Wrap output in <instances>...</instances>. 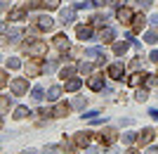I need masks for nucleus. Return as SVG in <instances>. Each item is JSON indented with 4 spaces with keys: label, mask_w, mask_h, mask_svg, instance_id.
Listing matches in <instances>:
<instances>
[{
    "label": "nucleus",
    "mask_w": 158,
    "mask_h": 154,
    "mask_svg": "<svg viewBox=\"0 0 158 154\" xmlns=\"http://www.w3.org/2000/svg\"><path fill=\"white\" fill-rule=\"evenodd\" d=\"M132 17H135V12H132L130 7H118V10H116V19H118L123 26H130Z\"/></svg>",
    "instance_id": "obj_4"
},
{
    "label": "nucleus",
    "mask_w": 158,
    "mask_h": 154,
    "mask_svg": "<svg viewBox=\"0 0 158 154\" xmlns=\"http://www.w3.org/2000/svg\"><path fill=\"white\" fill-rule=\"evenodd\" d=\"M144 40L149 43V45H153L158 40V31H146V36H144Z\"/></svg>",
    "instance_id": "obj_29"
},
{
    "label": "nucleus",
    "mask_w": 158,
    "mask_h": 154,
    "mask_svg": "<svg viewBox=\"0 0 158 154\" xmlns=\"http://www.w3.org/2000/svg\"><path fill=\"white\" fill-rule=\"evenodd\" d=\"M116 138H118V133L113 128H106L104 133H99V142L102 145H111V142H116Z\"/></svg>",
    "instance_id": "obj_8"
},
{
    "label": "nucleus",
    "mask_w": 158,
    "mask_h": 154,
    "mask_svg": "<svg viewBox=\"0 0 158 154\" xmlns=\"http://www.w3.org/2000/svg\"><path fill=\"white\" fill-rule=\"evenodd\" d=\"M90 138H92L90 130H85V133H76V138H73V140H76V147H87V145H90Z\"/></svg>",
    "instance_id": "obj_18"
},
{
    "label": "nucleus",
    "mask_w": 158,
    "mask_h": 154,
    "mask_svg": "<svg viewBox=\"0 0 158 154\" xmlns=\"http://www.w3.org/2000/svg\"><path fill=\"white\" fill-rule=\"evenodd\" d=\"M130 67H132V69H139V67H142V59H135V62L130 64Z\"/></svg>",
    "instance_id": "obj_45"
},
{
    "label": "nucleus",
    "mask_w": 158,
    "mask_h": 154,
    "mask_svg": "<svg viewBox=\"0 0 158 154\" xmlns=\"http://www.w3.org/2000/svg\"><path fill=\"white\" fill-rule=\"evenodd\" d=\"M106 2H109V0H92V5H94V7H104Z\"/></svg>",
    "instance_id": "obj_41"
},
{
    "label": "nucleus",
    "mask_w": 158,
    "mask_h": 154,
    "mask_svg": "<svg viewBox=\"0 0 158 154\" xmlns=\"http://www.w3.org/2000/svg\"><path fill=\"white\" fill-rule=\"evenodd\" d=\"M139 7H142V10H149V7H151V0H139Z\"/></svg>",
    "instance_id": "obj_39"
},
{
    "label": "nucleus",
    "mask_w": 158,
    "mask_h": 154,
    "mask_svg": "<svg viewBox=\"0 0 158 154\" xmlns=\"http://www.w3.org/2000/svg\"><path fill=\"white\" fill-rule=\"evenodd\" d=\"M99 152V149H87V154H97Z\"/></svg>",
    "instance_id": "obj_50"
},
{
    "label": "nucleus",
    "mask_w": 158,
    "mask_h": 154,
    "mask_svg": "<svg viewBox=\"0 0 158 154\" xmlns=\"http://www.w3.org/2000/svg\"><path fill=\"white\" fill-rule=\"evenodd\" d=\"M87 7H92V2L83 0V2H78V5H76V10H87Z\"/></svg>",
    "instance_id": "obj_38"
},
{
    "label": "nucleus",
    "mask_w": 158,
    "mask_h": 154,
    "mask_svg": "<svg viewBox=\"0 0 158 154\" xmlns=\"http://www.w3.org/2000/svg\"><path fill=\"white\" fill-rule=\"evenodd\" d=\"M52 26H54V19L50 17V14H40V17H35V29H40V31H50Z\"/></svg>",
    "instance_id": "obj_5"
},
{
    "label": "nucleus",
    "mask_w": 158,
    "mask_h": 154,
    "mask_svg": "<svg viewBox=\"0 0 158 154\" xmlns=\"http://www.w3.org/2000/svg\"><path fill=\"white\" fill-rule=\"evenodd\" d=\"M7 81H10V78H7V74L0 69V88H5V86H7Z\"/></svg>",
    "instance_id": "obj_37"
},
{
    "label": "nucleus",
    "mask_w": 158,
    "mask_h": 154,
    "mask_svg": "<svg viewBox=\"0 0 158 154\" xmlns=\"http://www.w3.org/2000/svg\"><path fill=\"white\" fill-rule=\"evenodd\" d=\"M97 114H99V112H87V114H83V119H90V121H92V119H97Z\"/></svg>",
    "instance_id": "obj_40"
},
{
    "label": "nucleus",
    "mask_w": 158,
    "mask_h": 154,
    "mask_svg": "<svg viewBox=\"0 0 158 154\" xmlns=\"http://www.w3.org/2000/svg\"><path fill=\"white\" fill-rule=\"evenodd\" d=\"M153 138H156V130H153V128H144V130L137 135V142L139 145H149Z\"/></svg>",
    "instance_id": "obj_9"
},
{
    "label": "nucleus",
    "mask_w": 158,
    "mask_h": 154,
    "mask_svg": "<svg viewBox=\"0 0 158 154\" xmlns=\"http://www.w3.org/2000/svg\"><path fill=\"white\" fill-rule=\"evenodd\" d=\"M0 31H5V21H0Z\"/></svg>",
    "instance_id": "obj_51"
},
{
    "label": "nucleus",
    "mask_w": 158,
    "mask_h": 154,
    "mask_svg": "<svg viewBox=\"0 0 158 154\" xmlns=\"http://www.w3.org/2000/svg\"><path fill=\"white\" fill-rule=\"evenodd\" d=\"M45 154H57V147H45Z\"/></svg>",
    "instance_id": "obj_46"
},
{
    "label": "nucleus",
    "mask_w": 158,
    "mask_h": 154,
    "mask_svg": "<svg viewBox=\"0 0 158 154\" xmlns=\"http://www.w3.org/2000/svg\"><path fill=\"white\" fill-rule=\"evenodd\" d=\"M87 86H90V90H102V88H104V76H102V74H94V76H90Z\"/></svg>",
    "instance_id": "obj_14"
},
{
    "label": "nucleus",
    "mask_w": 158,
    "mask_h": 154,
    "mask_svg": "<svg viewBox=\"0 0 158 154\" xmlns=\"http://www.w3.org/2000/svg\"><path fill=\"white\" fill-rule=\"evenodd\" d=\"M144 81H146V74H144V71H137V74H132L130 78H127V83H130L132 88H139Z\"/></svg>",
    "instance_id": "obj_19"
},
{
    "label": "nucleus",
    "mask_w": 158,
    "mask_h": 154,
    "mask_svg": "<svg viewBox=\"0 0 158 154\" xmlns=\"http://www.w3.org/2000/svg\"><path fill=\"white\" fill-rule=\"evenodd\" d=\"M26 10H35V7H40V0H26Z\"/></svg>",
    "instance_id": "obj_36"
},
{
    "label": "nucleus",
    "mask_w": 158,
    "mask_h": 154,
    "mask_svg": "<svg viewBox=\"0 0 158 154\" xmlns=\"http://www.w3.org/2000/svg\"><path fill=\"white\" fill-rule=\"evenodd\" d=\"M21 67V62L17 59V57H10V59H7V69H19Z\"/></svg>",
    "instance_id": "obj_33"
},
{
    "label": "nucleus",
    "mask_w": 158,
    "mask_h": 154,
    "mask_svg": "<svg viewBox=\"0 0 158 154\" xmlns=\"http://www.w3.org/2000/svg\"><path fill=\"white\" fill-rule=\"evenodd\" d=\"M73 74H76V67H73V64H69V67H64V69H61V74H59V76L66 81V78H71Z\"/></svg>",
    "instance_id": "obj_25"
},
{
    "label": "nucleus",
    "mask_w": 158,
    "mask_h": 154,
    "mask_svg": "<svg viewBox=\"0 0 158 154\" xmlns=\"http://www.w3.org/2000/svg\"><path fill=\"white\" fill-rule=\"evenodd\" d=\"M73 17H76V7H66V10H61V17H59V21L64 24V26H69L73 21Z\"/></svg>",
    "instance_id": "obj_13"
},
{
    "label": "nucleus",
    "mask_w": 158,
    "mask_h": 154,
    "mask_svg": "<svg viewBox=\"0 0 158 154\" xmlns=\"http://www.w3.org/2000/svg\"><path fill=\"white\" fill-rule=\"evenodd\" d=\"M127 47H130V40H123V43H113V55L116 57H123L127 52Z\"/></svg>",
    "instance_id": "obj_21"
},
{
    "label": "nucleus",
    "mask_w": 158,
    "mask_h": 154,
    "mask_svg": "<svg viewBox=\"0 0 158 154\" xmlns=\"http://www.w3.org/2000/svg\"><path fill=\"white\" fill-rule=\"evenodd\" d=\"M146 154H158V147H149V152Z\"/></svg>",
    "instance_id": "obj_48"
},
{
    "label": "nucleus",
    "mask_w": 158,
    "mask_h": 154,
    "mask_svg": "<svg viewBox=\"0 0 158 154\" xmlns=\"http://www.w3.org/2000/svg\"><path fill=\"white\" fill-rule=\"evenodd\" d=\"M21 36H24V31H21V29H10V31L5 33V38H7V43H10V45H17Z\"/></svg>",
    "instance_id": "obj_12"
},
{
    "label": "nucleus",
    "mask_w": 158,
    "mask_h": 154,
    "mask_svg": "<svg viewBox=\"0 0 158 154\" xmlns=\"http://www.w3.org/2000/svg\"><path fill=\"white\" fill-rule=\"evenodd\" d=\"M146 97H149V90H144V88H139V90H137V100H139V102H144Z\"/></svg>",
    "instance_id": "obj_35"
},
{
    "label": "nucleus",
    "mask_w": 158,
    "mask_h": 154,
    "mask_svg": "<svg viewBox=\"0 0 158 154\" xmlns=\"http://www.w3.org/2000/svg\"><path fill=\"white\" fill-rule=\"evenodd\" d=\"M31 97H33L35 102H40L43 97H45V95H43V88H40V86H35V88L31 90Z\"/></svg>",
    "instance_id": "obj_28"
},
{
    "label": "nucleus",
    "mask_w": 158,
    "mask_h": 154,
    "mask_svg": "<svg viewBox=\"0 0 158 154\" xmlns=\"http://www.w3.org/2000/svg\"><path fill=\"white\" fill-rule=\"evenodd\" d=\"M10 90H12V95H26L28 93V81L24 76H17V78L10 81Z\"/></svg>",
    "instance_id": "obj_2"
},
{
    "label": "nucleus",
    "mask_w": 158,
    "mask_h": 154,
    "mask_svg": "<svg viewBox=\"0 0 158 154\" xmlns=\"http://www.w3.org/2000/svg\"><path fill=\"white\" fill-rule=\"evenodd\" d=\"M149 116H151L153 121H158V109H151V112H149Z\"/></svg>",
    "instance_id": "obj_44"
},
{
    "label": "nucleus",
    "mask_w": 158,
    "mask_h": 154,
    "mask_svg": "<svg viewBox=\"0 0 158 154\" xmlns=\"http://www.w3.org/2000/svg\"><path fill=\"white\" fill-rule=\"evenodd\" d=\"M106 76H109V78H113V81H120L123 76H125V69H123V64H109Z\"/></svg>",
    "instance_id": "obj_6"
},
{
    "label": "nucleus",
    "mask_w": 158,
    "mask_h": 154,
    "mask_svg": "<svg viewBox=\"0 0 158 154\" xmlns=\"http://www.w3.org/2000/svg\"><path fill=\"white\" fill-rule=\"evenodd\" d=\"M92 64H90V62H83V64H80V67H78V71H80V74H83V76H85V74H92Z\"/></svg>",
    "instance_id": "obj_30"
},
{
    "label": "nucleus",
    "mask_w": 158,
    "mask_h": 154,
    "mask_svg": "<svg viewBox=\"0 0 158 154\" xmlns=\"http://www.w3.org/2000/svg\"><path fill=\"white\" fill-rule=\"evenodd\" d=\"M149 59H151V62H156V64H158V50H153V52L149 55Z\"/></svg>",
    "instance_id": "obj_42"
},
{
    "label": "nucleus",
    "mask_w": 158,
    "mask_h": 154,
    "mask_svg": "<svg viewBox=\"0 0 158 154\" xmlns=\"http://www.w3.org/2000/svg\"><path fill=\"white\" fill-rule=\"evenodd\" d=\"M21 154H35V152H33V149H24Z\"/></svg>",
    "instance_id": "obj_49"
},
{
    "label": "nucleus",
    "mask_w": 158,
    "mask_h": 154,
    "mask_svg": "<svg viewBox=\"0 0 158 154\" xmlns=\"http://www.w3.org/2000/svg\"><path fill=\"white\" fill-rule=\"evenodd\" d=\"M0 128H2V119H0Z\"/></svg>",
    "instance_id": "obj_53"
},
{
    "label": "nucleus",
    "mask_w": 158,
    "mask_h": 154,
    "mask_svg": "<svg viewBox=\"0 0 158 154\" xmlns=\"http://www.w3.org/2000/svg\"><path fill=\"white\" fill-rule=\"evenodd\" d=\"M7 19H10V21H24V19H26V7H14Z\"/></svg>",
    "instance_id": "obj_17"
},
{
    "label": "nucleus",
    "mask_w": 158,
    "mask_h": 154,
    "mask_svg": "<svg viewBox=\"0 0 158 154\" xmlns=\"http://www.w3.org/2000/svg\"><path fill=\"white\" fill-rule=\"evenodd\" d=\"M80 86H83V81L78 78V76H71V78H66V93H76V90H80Z\"/></svg>",
    "instance_id": "obj_11"
},
{
    "label": "nucleus",
    "mask_w": 158,
    "mask_h": 154,
    "mask_svg": "<svg viewBox=\"0 0 158 154\" xmlns=\"http://www.w3.org/2000/svg\"><path fill=\"white\" fill-rule=\"evenodd\" d=\"M113 38H116V31L109 29V26H104L102 31H99V38L97 40H102V43H113Z\"/></svg>",
    "instance_id": "obj_15"
},
{
    "label": "nucleus",
    "mask_w": 158,
    "mask_h": 154,
    "mask_svg": "<svg viewBox=\"0 0 158 154\" xmlns=\"http://www.w3.org/2000/svg\"><path fill=\"white\" fill-rule=\"evenodd\" d=\"M40 7H45V10H57V7H59V0H40Z\"/></svg>",
    "instance_id": "obj_26"
},
{
    "label": "nucleus",
    "mask_w": 158,
    "mask_h": 154,
    "mask_svg": "<svg viewBox=\"0 0 158 154\" xmlns=\"http://www.w3.org/2000/svg\"><path fill=\"white\" fill-rule=\"evenodd\" d=\"M85 57H90V59H102V57H104V47H87Z\"/></svg>",
    "instance_id": "obj_22"
},
{
    "label": "nucleus",
    "mask_w": 158,
    "mask_h": 154,
    "mask_svg": "<svg viewBox=\"0 0 158 154\" xmlns=\"http://www.w3.org/2000/svg\"><path fill=\"white\" fill-rule=\"evenodd\" d=\"M28 114H31V112H28L26 107H17L14 109V119H26Z\"/></svg>",
    "instance_id": "obj_27"
},
{
    "label": "nucleus",
    "mask_w": 158,
    "mask_h": 154,
    "mask_svg": "<svg viewBox=\"0 0 158 154\" xmlns=\"http://www.w3.org/2000/svg\"><path fill=\"white\" fill-rule=\"evenodd\" d=\"M137 140V133H123V142H127V145H132V142Z\"/></svg>",
    "instance_id": "obj_34"
},
{
    "label": "nucleus",
    "mask_w": 158,
    "mask_h": 154,
    "mask_svg": "<svg viewBox=\"0 0 158 154\" xmlns=\"http://www.w3.org/2000/svg\"><path fill=\"white\" fill-rule=\"evenodd\" d=\"M106 154H118V152H116V149H109V152H106Z\"/></svg>",
    "instance_id": "obj_52"
},
{
    "label": "nucleus",
    "mask_w": 158,
    "mask_h": 154,
    "mask_svg": "<svg viewBox=\"0 0 158 154\" xmlns=\"http://www.w3.org/2000/svg\"><path fill=\"white\" fill-rule=\"evenodd\" d=\"M59 95H61V88L59 86H52V88H50V90H47V100H59Z\"/></svg>",
    "instance_id": "obj_23"
},
{
    "label": "nucleus",
    "mask_w": 158,
    "mask_h": 154,
    "mask_svg": "<svg viewBox=\"0 0 158 154\" xmlns=\"http://www.w3.org/2000/svg\"><path fill=\"white\" fill-rule=\"evenodd\" d=\"M7 7H10V0H0V12H2V10H7Z\"/></svg>",
    "instance_id": "obj_43"
},
{
    "label": "nucleus",
    "mask_w": 158,
    "mask_h": 154,
    "mask_svg": "<svg viewBox=\"0 0 158 154\" xmlns=\"http://www.w3.org/2000/svg\"><path fill=\"white\" fill-rule=\"evenodd\" d=\"M24 50H26L28 55H31V57H43V55L47 52V43L45 40H28L26 45H24Z\"/></svg>",
    "instance_id": "obj_1"
},
{
    "label": "nucleus",
    "mask_w": 158,
    "mask_h": 154,
    "mask_svg": "<svg viewBox=\"0 0 158 154\" xmlns=\"http://www.w3.org/2000/svg\"><path fill=\"white\" fill-rule=\"evenodd\" d=\"M151 24H153V26H158V14H153V17H151Z\"/></svg>",
    "instance_id": "obj_47"
},
{
    "label": "nucleus",
    "mask_w": 158,
    "mask_h": 154,
    "mask_svg": "<svg viewBox=\"0 0 158 154\" xmlns=\"http://www.w3.org/2000/svg\"><path fill=\"white\" fill-rule=\"evenodd\" d=\"M76 36L80 40H94L92 38V26H76Z\"/></svg>",
    "instance_id": "obj_16"
},
{
    "label": "nucleus",
    "mask_w": 158,
    "mask_h": 154,
    "mask_svg": "<svg viewBox=\"0 0 158 154\" xmlns=\"http://www.w3.org/2000/svg\"><path fill=\"white\" fill-rule=\"evenodd\" d=\"M142 29H146V17L144 14H135V17H132V31H135V33H142Z\"/></svg>",
    "instance_id": "obj_10"
},
{
    "label": "nucleus",
    "mask_w": 158,
    "mask_h": 154,
    "mask_svg": "<svg viewBox=\"0 0 158 154\" xmlns=\"http://www.w3.org/2000/svg\"><path fill=\"white\" fill-rule=\"evenodd\" d=\"M69 104H66V102H59V104H57V107L52 109V116H57V119H64L66 114H69Z\"/></svg>",
    "instance_id": "obj_20"
},
{
    "label": "nucleus",
    "mask_w": 158,
    "mask_h": 154,
    "mask_svg": "<svg viewBox=\"0 0 158 154\" xmlns=\"http://www.w3.org/2000/svg\"><path fill=\"white\" fill-rule=\"evenodd\" d=\"M54 47H57L61 55H66L71 50V43H69V38H66L64 33H59V36H54Z\"/></svg>",
    "instance_id": "obj_7"
},
{
    "label": "nucleus",
    "mask_w": 158,
    "mask_h": 154,
    "mask_svg": "<svg viewBox=\"0 0 158 154\" xmlns=\"http://www.w3.org/2000/svg\"><path fill=\"white\" fill-rule=\"evenodd\" d=\"M85 104H87L85 97H76V100H73V107L76 109H85Z\"/></svg>",
    "instance_id": "obj_32"
},
{
    "label": "nucleus",
    "mask_w": 158,
    "mask_h": 154,
    "mask_svg": "<svg viewBox=\"0 0 158 154\" xmlns=\"http://www.w3.org/2000/svg\"><path fill=\"white\" fill-rule=\"evenodd\" d=\"M61 149H64L66 154H76V147H73V145H71L69 140H64V142H61Z\"/></svg>",
    "instance_id": "obj_31"
},
{
    "label": "nucleus",
    "mask_w": 158,
    "mask_h": 154,
    "mask_svg": "<svg viewBox=\"0 0 158 154\" xmlns=\"http://www.w3.org/2000/svg\"><path fill=\"white\" fill-rule=\"evenodd\" d=\"M7 109H10V97H7V95H0V116L7 114Z\"/></svg>",
    "instance_id": "obj_24"
},
{
    "label": "nucleus",
    "mask_w": 158,
    "mask_h": 154,
    "mask_svg": "<svg viewBox=\"0 0 158 154\" xmlns=\"http://www.w3.org/2000/svg\"><path fill=\"white\" fill-rule=\"evenodd\" d=\"M43 67H45L43 57H31V59L26 62V74L28 76H40L43 74Z\"/></svg>",
    "instance_id": "obj_3"
}]
</instances>
